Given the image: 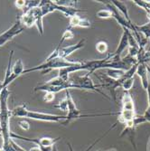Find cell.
Masks as SVG:
<instances>
[{
  "label": "cell",
  "mask_w": 150,
  "mask_h": 151,
  "mask_svg": "<svg viewBox=\"0 0 150 151\" xmlns=\"http://www.w3.org/2000/svg\"><path fill=\"white\" fill-rule=\"evenodd\" d=\"M10 91L7 88H5L0 94V134L3 139V150L4 151H15L11 146V131H10V117L11 111L8 109V98Z\"/></svg>",
  "instance_id": "1"
},
{
  "label": "cell",
  "mask_w": 150,
  "mask_h": 151,
  "mask_svg": "<svg viewBox=\"0 0 150 151\" xmlns=\"http://www.w3.org/2000/svg\"><path fill=\"white\" fill-rule=\"evenodd\" d=\"M59 47H56L53 50V52L50 54V55L46 58L45 62L41 63L40 65L28 68L25 69L24 72V74L29 73L32 72H41L43 74L49 73L52 70H60L62 68L66 67H71L79 63V61H68L67 59H63L59 56Z\"/></svg>",
  "instance_id": "2"
},
{
  "label": "cell",
  "mask_w": 150,
  "mask_h": 151,
  "mask_svg": "<svg viewBox=\"0 0 150 151\" xmlns=\"http://www.w3.org/2000/svg\"><path fill=\"white\" fill-rule=\"evenodd\" d=\"M19 19L24 27H32L35 25L40 35H42L44 34V17L39 6L24 11V13L19 17Z\"/></svg>",
  "instance_id": "3"
},
{
  "label": "cell",
  "mask_w": 150,
  "mask_h": 151,
  "mask_svg": "<svg viewBox=\"0 0 150 151\" xmlns=\"http://www.w3.org/2000/svg\"><path fill=\"white\" fill-rule=\"evenodd\" d=\"M70 89H73V86L72 84V82L69 81H63L62 78L59 76L51 79L48 81L44 82V83H41L37 85L34 88V91H44V92H53V93H57L62 91H67Z\"/></svg>",
  "instance_id": "4"
},
{
  "label": "cell",
  "mask_w": 150,
  "mask_h": 151,
  "mask_svg": "<svg viewBox=\"0 0 150 151\" xmlns=\"http://www.w3.org/2000/svg\"><path fill=\"white\" fill-rule=\"evenodd\" d=\"M70 80V79H69ZM70 81L73 86V89H78V90H87V91H96L100 94H101L107 99L111 100V98L105 94L100 88V84H95L92 79L90 77L89 74H85L84 76H73Z\"/></svg>",
  "instance_id": "5"
},
{
  "label": "cell",
  "mask_w": 150,
  "mask_h": 151,
  "mask_svg": "<svg viewBox=\"0 0 150 151\" xmlns=\"http://www.w3.org/2000/svg\"><path fill=\"white\" fill-rule=\"evenodd\" d=\"M24 28L25 27L23 25V24L21 23V21L18 17L10 28H8L6 31H5L3 34L0 35V47L4 46L6 43L11 41L15 36L20 35L24 30Z\"/></svg>",
  "instance_id": "6"
},
{
  "label": "cell",
  "mask_w": 150,
  "mask_h": 151,
  "mask_svg": "<svg viewBox=\"0 0 150 151\" xmlns=\"http://www.w3.org/2000/svg\"><path fill=\"white\" fill-rule=\"evenodd\" d=\"M113 115H119V111L118 112H102V113H90V114H83L81 111L78 109L77 108L72 109V111H68L66 115V119L62 123V125L66 126L71 121L80 119V118H93V117H102V116H113Z\"/></svg>",
  "instance_id": "7"
},
{
  "label": "cell",
  "mask_w": 150,
  "mask_h": 151,
  "mask_svg": "<svg viewBox=\"0 0 150 151\" xmlns=\"http://www.w3.org/2000/svg\"><path fill=\"white\" fill-rule=\"evenodd\" d=\"M26 118L30 119H34V120L46 121V122H56V123H62L66 119V116L54 115V114L39 112V111H28Z\"/></svg>",
  "instance_id": "8"
},
{
  "label": "cell",
  "mask_w": 150,
  "mask_h": 151,
  "mask_svg": "<svg viewBox=\"0 0 150 151\" xmlns=\"http://www.w3.org/2000/svg\"><path fill=\"white\" fill-rule=\"evenodd\" d=\"M11 138L12 139H23V140L28 141V142H33L39 147H53L54 144H55L59 139H61V138L52 139V138H48V137H44V138H41V139H29V138H26V137L14 134L12 132H11Z\"/></svg>",
  "instance_id": "9"
},
{
  "label": "cell",
  "mask_w": 150,
  "mask_h": 151,
  "mask_svg": "<svg viewBox=\"0 0 150 151\" xmlns=\"http://www.w3.org/2000/svg\"><path fill=\"white\" fill-rule=\"evenodd\" d=\"M123 30L124 31L121 35L118 48L116 49V51L113 53L108 54V56L111 57V60H112V61H119L121 53L128 47V35H129V32H131V31L127 28H123Z\"/></svg>",
  "instance_id": "10"
},
{
  "label": "cell",
  "mask_w": 150,
  "mask_h": 151,
  "mask_svg": "<svg viewBox=\"0 0 150 151\" xmlns=\"http://www.w3.org/2000/svg\"><path fill=\"white\" fill-rule=\"evenodd\" d=\"M84 44H85V39H81L75 45L61 47L59 49V56L63 58V59H67L70 55H72L73 52H75L76 51L83 48L84 46Z\"/></svg>",
  "instance_id": "11"
},
{
  "label": "cell",
  "mask_w": 150,
  "mask_h": 151,
  "mask_svg": "<svg viewBox=\"0 0 150 151\" xmlns=\"http://www.w3.org/2000/svg\"><path fill=\"white\" fill-rule=\"evenodd\" d=\"M24 70H25V68H24V64L23 61L21 59L17 60L15 62V63L12 65V75H11V77H10V79H9V81L7 82V87L16 79H17L19 76L24 74Z\"/></svg>",
  "instance_id": "12"
},
{
  "label": "cell",
  "mask_w": 150,
  "mask_h": 151,
  "mask_svg": "<svg viewBox=\"0 0 150 151\" xmlns=\"http://www.w3.org/2000/svg\"><path fill=\"white\" fill-rule=\"evenodd\" d=\"M137 73L140 79H141V84H142V87L146 91L149 87V83L150 81L148 80V73H147V67L146 65V63H139V66H138V69H137Z\"/></svg>",
  "instance_id": "13"
},
{
  "label": "cell",
  "mask_w": 150,
  "mask_h": 151,
  "mask_svg": "<svg viewBox=\"0 0 150 151\" xmlns=\"http://www.w3.org/2000/svg\"><path fill=\"white\" fill-rule=\"evenodd\" d=\"M55 3V2H54ZM55 9L56 11H60L62 12L63 15L66 17H72L74 16L77 15V13L79 12H85V10H81V9H77L73 6H60V5H57L55 3Z\"/></svg>",
  "instance_id": "14"
},
{
  "label": "cell",
  "mask_w": 150,
  "mask_h": 151,
  "mask_svg": "<svg viewBox=\"0 0 150 151\" xmlns=\"http://www.w3.org/2000/svg\"><path fill=\"white\" fill-rule=\"evenodd\" d=\"M111 4L118 9V12H120V14L124 17V18L128 21V23L132 27H135V24H132V22H131V20H130V17H129V15H128V11L127 6H126L123 2L116 1V0H113V1H111Z\"/></svg>",
  "instance_id": "15"
},
{
  "label": "cell",
  "mask_w": 150,
  "mask_h": 151,
  "mask_svg": "<svg viewBox=\"0 0 150 151\" xmlns=\"http://www.w3.org/2000/svg\"><path fill=\"white\" fill-rule=\"evenodd\" d=\"M27 112V106L25 104L18 105L17 107L14 108L11 111V117H17V118H26Z\"/></svg>",
  "instance_id": "16"
},
{
  "label": "cell",
  "mask_w": 150,
  "mask_h": 151,
  "mask_svg": "<svg viewBox=\"0 0 150 151\" xmlns=\"http://www.w3.org/2000/svg\"><path fill=\"white\" fill-rule=\"evenodd\" d=\"M13 55H14V51L10 52L9 54V59H8V63H7V67H6V73H5V78L3 81V87L7 88V82L12 75V60H13Z\"/></svg>",
  "instance_id": "17"
},
{
  "label": "cell",
  "mask_w": 150,
  "mask_h": 151,
  "mask_svg": "<svg viewBox=\"0 0 150 151\" xmlns=\"http://www.w3.org/2000/svg\"><path fill=\"white\" fill-rule=\"evenodd\" d=\"M122 109H127V111H135L134 102L131 96L128 92H125L123 99H122Z\"/></svg>",
  "instance_id": "18"
},
{
  "label": "cell",
  "mask_w": 150,
  "mask_h": 151,
  "mask_svg": "<svg viewBox=\"0 0 150 151\" xmlns=\"http://www.w3.org/2000/svg\"><path fill=\"white\" fill-rule=\"evenodd\" d=\"M125 71L118 70V69H107V76L114 81H118L123 77Z\"/></svg>",
  "instance_id": "19"
},
{
  "label": "cell",
  "mask_w": 150,
  "mask_h": 151,
  "mask_svg": "<svg viewBox=\"0 0 150 151\" xmlns=\"http://www.w3.org/2000/svg\"><path fill=\"white\" fill-rule=\"evenodd\" d=\"M135 27L139 33H142L145 36V38L150 40V22L146 23L143 25H136Z\"/></svg>",
  "instance_id": "20"
},
{
  "label": "cell",
  "mask_w": 150,
  "mask_h": 151,
  "mask_svg": "<svg viewBox=\"0 0 150 151\" xmlns=\"http://www.w3.org/2000/svg\"><path fill=\"white\" fill-rule=\"evenodd\" d=\"M73 37H74L73 32L72 31L71 28H69V27H68V28L64 31V33L62 34V38H61V41L59 42L57 47L61 48V45L64 42V41H66V40H71V39H72Z\"/></svg>",
  "instance_id": "21"
},
{
  "label": "cell",
  "mask_w": 150,
  "mask_h": 151,
  "mask_svg": "<svg viewBox=\"0 0 150 151\" xmlns=\"http://www.w3.org/2000/svg\"><path fill=\"white\" fill-rule=\"evenodd\" d=\"M96 17L100 19H108L112 17V13L111 12L110 9H101L97 12Z\"/></svg>",
  "instance_id": "22"
},
{
  "label": "cell",
  "mask_w": 150,
  "mask_h": 151,
  "mask_svg": "<svg viewBox=\"0 0 150 151\" xmlns=\"http://www.w3.org/2000/svg\"><path fill=\"white\" fill-rule=\"evenodd\" d=\"M133 85H134V77L127 79V80L122 81L120 88L123 89L125 91V92H128V91L133 87Z\"/></svg>",
  "instance_id": "23"
},
{
  "label": "cell",
  "mask_w": 150,
  "mask_h": 151,
  "mask_svg": "<svg viewBox=\"0 0 150 151\" xmlns=\"http://www.w3.org/2000/svg\"><path fill=\"white\" fill-rule=\"evenodd\" d=\"M108 48V44L105 42V41H99V42L96 44V50L100 53H105V52H107Z\"/></svg>",
  "instance_id": "24"
},
{
  "label": "cell",
  "mask_w": 150,
  "mask_h": 151,
  "mask_svg": "<svg viewBox=\"0 0 150 151\" xmlns=\"http://www.w3.org/2000/svg\"><path fill=\"white\" fill-rule=\"evenodd\" d=\"M80 18L81 17L78 15L69 18V28H72V27H79V23H80Z\"/></svg>",
  "instance_id": "25"
},
{
  "label": "cell",
  "mask_w": 150,
  "mask_h": 151,
  "mask_svg": "<svg viewBox=\"0 0 150 151\" xmlns=\"http://www.w3.org/2000/svg\"><path fill=\"white\" fill-rule=\"evenodd\" d=\"M53 107L58 109H60V111H68V102H67V99L64 98L58 104L53 105Z\"/></svg>",
  "instance_id": "26"
},
{
  "label": "cell",
  "mask_w": 150,
  "mask_h": 151,
  "mask_svg": "<svg viewBox=\"0 0 150 151\" xmlns=\"http://www.w3.org/2000/svg\"><path fill=\"white\" fill-rule=\"evenodd\" d=\"M54 98H55V93L53 92H45L44 96V101L45 102H52Z\"/></svg>",
  "instance_id": "27"
},
{
  "label": "cell",
  "mask_w": 150,
  "mask_h": 151,
  "mask_svg": "<svg viewBox=\"0 0 150 151\" xmlns=\"http://www.w3.org/2000/svg\"><path fill=\"white\" fill-rule=\"evenodd\" d=\"M79 27H84V28H88L90 27V21L87 18H83L81 17L79 23Z\"/></svg>",
  "instance_id": "28"
},
{
  "label": "cell",
  "mask_w": 150,
  "mask_h": 151,
  "mask_svg": "<svg viewBox=\"0 0 150 151\" xmlns=\"http://www.w3.org/2000/svg\"><path fill=\"white\" fill-rule=\"evenodd\" d=\"M18 125L19 127L23 129V130H28L30 129V124H29V122L25 120V119H22L19 121L18 123Z\"/></svg>",
  "instance_id": "29"
},
{
  "label": "cell",
  "mask_w": 150,
  "mask_h": 151,
  "mask_svg": "<svg viewBox=\"0 0 150 151\" xmlns=\"http://www.w3.org/2000/svg\"><path fill=\"white\" fill-rule=\"evenodd\" d=\"M15 6L19 9H24L25 1H24V0H17V1H15Z\"/></svg>",
  "instance_id": "30"
},
{
  "label": "cell",
  "mask_w": 150,
  "mask_h": 151,
  "mask_svg": "<svg viewBox=\"0 0 150 151\" xmlns=\"http://www.w3.org/2000/svg\"><path fill=\"white\" fill-rule=\"evenodd\" d=\"M29 151H43L42 149H41L39 147H37V146H35V147H32Z\"/></svg>",
  "instance_id": "31"
},
{
  "label": "cell",
  "mask_w": 150,
  "mask_h": 151,
  "mask_svg": "<svg viewBox=\"0 0 150 151\" xmlns=\"http://www.w3.org/2000/svg\"><path fill=\"white\" fill-rule=\"evenodd\" d=\"M146 91H147V93H148V108L150 109V88L148 87V89Z\"/></svg>",
  "instance_id": "32"
},
{
  "label": "cell",
  "mask_w": 150,
  "mask_h": 151,
  "mask_svg": "<svg viewBox=\"0 0 150 151\" xmlns=\"http://www.w3.org/2000/svg\"><path fill=\"white\" fill-rule=\"evenodd\" d=\"M4 90V87H3V81H0V94H1L2 91Z\"/></svg>",
  "instance_id": "33"
},
{
  "label": "cell",
  "mask_w": 150,
  "mask_h": 151,
  "mask_svg": "<svg viewBox=\"0 0 150 151\" xmlns=\"http://www.w3.org/2000/svg\"><path fill=\"white\" fill-rule=\"evenodd\" d=\"M67 146H68V147H69L70 151H73V148H72V145L70 143H67Z\"/></svg>",
  "instance_id": "34"
},
{
  "label": "cell",
  "mask_w": 150,
  "mask_h": 151,
  "mask_svg": "<svg viewBox=\"0 0 150 151\" xmlns=\"http://www.w3.org/2000/svg\"><path fill=\"white\" fill-rule=\"evenodd\" d=\"M52 151H58L57 148L55 147V146H53V147H52Z\"/></svg>",
  "instance_id": "35"
},
{
  "label": "cell",
  "mask_w": 150,
  "mask_h": 151,
  "mask_svg": "<svg viewBox=\"0 0 150 151\" xmlns=\"http://www.w3.org/2000/svg\"><path fill=\"white\" fill-rule=\"evenodd\" d=\"M0 113H1V109H0Z\"/></svg>",
  "instance_id": "36"
},
{
  "label": "cell",
  "mask_w": 150,
  "mask_h": 151,
  "mask_svg": "<svg viewBox=\"0 0 150 151\" xmlns=\"http://www.w3.org/2000/svg\"><path fill=\"white\" fill-rule=\"evenodd\" d=\"M0 137H1V134H0Z\"/></svg>",
  "instance_id": "37"
},
{
  "label": "cell",
  "mask_w": 150,
  "mask_h": 151,
  "mask_svg": "<svg viewBox=\"0 0 150 151\" xmlns=\"http://www.w3.org/2000/svg\"><path fill=\"white\" fill-rule=\"evenodd\" d=\"M98 151H100V150H98Z\"/></svg>",
  "instance_id": "38"
},
{
  "label": "cell",
  "mask_w": 150,
  "mask_h": 151,
  "mask_svg": "<svg viewBox=\"0 0 150 151\" xmlns=\"http://www.w3.org/2000/svg\"><path fill=\"white\" fill-rule=\"evenodd\" d=\"M15 151H16V150H15Z\"/></svg>",
  "instance_id": "39"
}]
</instances>
